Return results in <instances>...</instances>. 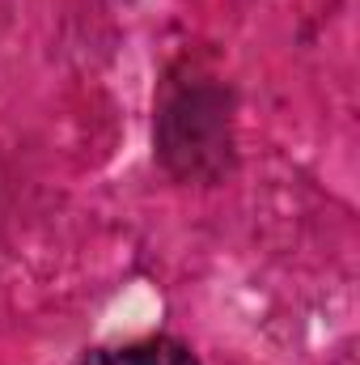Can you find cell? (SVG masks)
<instances>
[{
	"label": "cell",
	"instance_id": "cell-1",
	"mask_svg": "<svg viewBox=\"0 0 360 365\" xmlns=\"http://www.w3.org/2000/svg\"><path fill=\"white\" fill-rule=\"evenodd\" d=\"M81 365H199V361L186 344L170 340V336H144V340L93 349Z\"/></svg>",
	"mask_w": 360,
	"mask_h": 365
}]
</instances>
